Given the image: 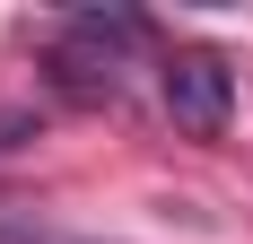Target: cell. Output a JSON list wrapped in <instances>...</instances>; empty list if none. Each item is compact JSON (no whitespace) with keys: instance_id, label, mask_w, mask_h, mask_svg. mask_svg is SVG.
<instances>
[{"instance_id":"obj_1","label":"cell","mask_w":253,"mask_h":244,"mask_svg":"<svg viewBox=\"0 0 253 244\" xmlns=\"http://www.w3.org/2000/svg\"><path fill=\"white\" fill-rule=\"evenodd\" d=\"M131 44H140V18H123V9H79V18L52 35V79H61L70 96H114Z\"/></svg>"},{"instance_id":"obj_2","label":"cell","mask_w":253,"mask_h":244,"mask_svg":"<svg viewBox=\"0 0 253 244\" xmlns=\"http://www.w3.org/2000/svg\"><path fill=\"white\" fill-rule=\"evenodd\" d=\"M157 96H166V122H175L183 140H218L227 114H236V70L218 52H175L157 70Z\"/></svg>"}]
</instances>
